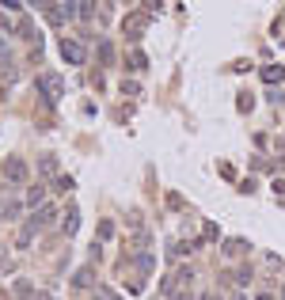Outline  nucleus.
I'll list each match as a JSON object with an SVG mask.
<instances>
[{
  "label": "nucleus",
  "instance_id": "f257e3e1",
  "mask_svg": "<svg viewBox=\"0 0 285 300\" xmlns=\"http://www.w3.org/2000/svg\"><path fill=\"white\" fill-rule=\"evenodd\" d=\"M38 88H42V99H46V103H57V95H61V76L46 72L42 80H38Z\"/></svg>",
  "mask_w": 285,
  "mask_h": 300
},
{
  "label": "nucleus",
  "instance_id": "f03ea898",
  "mask_svg": "<svg viewBox=\"0 0 285 300\" xmlns=\"http://www.w3.org/2000/svg\"><path fill=\"white\" fill-rule=\"evenodd\" d=\"M61 57L68 65H84V46L73 42V38H61Z\"/></svg>",
  "mask_w": 285,
  "mask_h": 300
},
{
  "label": "nucleus",
  "instance_id": "7ed1b4c3",
  "mask_svg": "<svg viewBox=\"0 0 285 300\" xmlns=\"http://www.w3.org/2000/svg\"><path fill=\"white\" fill-rule=\"evenodd\" d=\"M4 175L12 179V182H23V179H27V163L19 160V156H12V160L4 163Z\"/></svg>",
  "mask_w": 285,
  "mask_h": 300
},
{
  "label": "nucleus",
  "instance_id": "20e7f679",
  "mask_svg": "<svg viewBox=\"0 0 285 300\" xmlns=\"http://www.w3.org/2000/svg\"><path fill=\"white\" fill-rule=\"evenodd\" d=\"M15 84H19V69L15 65H0V91L15 88Z\"/></svg>",
  "mask_w": 285,
  "mask_h": 300
},
{
  "label": "nucleus",
  "instance_id": "39448f33",
  "mask_svg": "<svg viewBox=\"0 0 285 300\" xmlns=\"http://www.w3.org/2000/svg\"><path fill=\"white\" fill-rule=\"evenodd\" d=\"M54 217H57V205H42V209H38V217H34V224L46 228V224H54Z\"/></svg>",
  "mask_w": 285,
  "mask_h": 300
},
{
  "label": "nucleus",
  "instance_id": "423d86ee",
  "mask_svg": "<svg viewBox=\"0 0 285 300\" xmlns=\"http://www.w3.org/2000/svg\"><path fill=\"white\" fill-rule=\"evenodd\" d=\"M34 228H38L34 220H31V224H23V228H19V236H15V243H19V247H27V243H31V236H34Z\"/></svg>",
  "mask_w": 285,
  "mask_h": 300
},
{
  "label": "nucleus",
  "instance_id": "0eeeda50",
  "mask_svg": "<svg viewBox=\"0 0 285 300\" xmlns=\"http://www.w3.org/2000/svg\"><path fill=\"white\" fill-rule=\"evenodd\" d=\"M76 228H80V213H76V209H68V217H65V232L73 236Z\"/></svg>",
  "mask_w": 285,
  "mask_h": 300
},
{
  "label": "nucleus",
  "instance_id": "6e6552de",
  "mask_svg": "<svg viewBox=\"0 0 285 300\" xmlns=\"http://www.w3.org/2000/svg\"><path fill=\"white\" fill-rule=\"evenodd\" d=\"M38 171H42V175H50V171H57V156H42V163H38Z\"/></svg>",
  "mask_w": 285,
  "mask_h": 300
},
{
  "label": "nucleus",
  "instance_id": "1a4fd4ad",
  "mask_svg": "<svg viewBox=\"0 0 285 300\" xmlns=\"http://www.w3.org/2000/svg\"><path fill=\"white\" fill-rule=\"evenodd\" d=\"M42 198H46V194H42V186H34L31 194H27V205H38V201H42Z\"/></svg>",
  "mask_w": 285,
  "mask_h": 300
},
{
  "label": "nucleus",
  "instance_id": "9d476101",
  "mask_svg": "<svg viewBox=\"0 0 285 300\" xmlns=\"http://www.w3.org/2000/svg\"><path fill=\"white\" fill-rule=\"evenodd\" d=\"M95 300H118V296L111 293V289H95Z\"/></svg>",
  "mask_w": 285,
  "mask_h": 300
},
{
  "label": "nucleus",
  "instance_id": "9b49d317",
  "mask_svg": "<svg viewBox=\"0 0 285 300\" xmlns=\"http://www.w3.org/2000/svg\"><path fill=\"white\" fill-rule=\"evenodd\" d=\"M171 300H190V293H183V289H179V293H171Z\"/></svg>",
  "mask_w": 285,
  "mask_h": 300
},
{
  "label": "nucleus",
  "instance_id": "f8f14e48",
  "mask_svg": "<svg viewBox=\"0 0 285 300\" xmlns=\"http://www.w3.org/2000/svg\"><path fill=\"white\" fill-rule=\"evenodd\" d=\"M202 300H221V296H217V293H205V296H202Z\"/></svg>",
  "mask_w": 285,
  "mask_h": 300
}]
</instances>
